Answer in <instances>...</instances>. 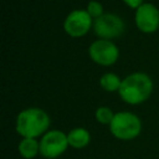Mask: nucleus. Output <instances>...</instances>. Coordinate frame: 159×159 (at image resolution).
Returning a JSON list of instances; mask_svg holds the SVG:
<instances>
[{
  "instance_id": "4",
  "label": "nucleus",
  "mask_w": 159,
  "mask_h": 159,
  "mask_svg": "<svg viewBox=\"0 0 159 159\" xmlns=\"http://www.w3.org/2000/svg\"><path fill=\"white\" fill-rule=\"evenodd\" d=\"M88 55L91 60L99 66H112L119 57V50L113 41L98 39L89 45Z\"/></svg>"
},
{
  "instance_id": "6",
  "label": "nucleus",
  "mask_w": 159,
  "mask_h": 159,
  "mask_svg": "<svg viewBox=\"0 0 159 159\" xmlns=\"http://www.w3.org/2000/svg\"><path fill=\"white\" fill-rule=\"evenodd\" d=\"M68 145L67 134L61 130H48L41 137L40 154L47 159H55L62 155Z\"/></svg>"
},
{
  "instance_id": "2",
  "label": "nucleus",
  "mask_w": 159,
  "mask_h": 159,
  "mask_svg": "<svg viewBox=\"0 0 159 159\" xmlns=\"http://www.w3.org/2000/svg\"><path fill=\"white\" fill-rule=\"evenodd\" d=\"M48 114L37 107H31L21 111L15 122L16 132L22 138H37L48 132L50 127Z\"/></svg>"
},
{
  "instance_id": "7",
  "label": "nucleus",
  "mask_w": 159,
  "mask_h": 159,
  "mask_svg": "<svg viewBox=\"0 0 159 159\" xmlns=\"http://www.w3.org/2000/svg\"><path fill=\"white\" fill-rule=\"evenodd\" d=\"M91 27H93V19L87 10H73L63 21V30L71 37H82L91 30Z\"/></svg>"
},
{
  "instance_id": "8",
  "label": "nucleus",
  "mask_w": 159,
  "mask_h": 159,
  "mask_svg": "<svg viewBox=\"0 0 159 159\" xmlns=\"http://www.w3.org/2000/svg\"><path fill=\"white\" fill-rule=\"evenodd\" d=\"M134 22L138 30L144 34L155 32L159 29V9L150 2H144L135 10Z\"/></svg>"
},
{
  "instance_id": "14",
  "label": "nucleus",
  "mask_w": 159,
  "mask_h": 159,
  "mask_svg": "<svg viewBox=\"0 0 159 159\" xmlns=\"http://www.w3.org/2000/svg\"><path fill=\"white\" fill-rule=\"evenodd\" d=\"M124 1V4L127 5V6H129V7H132V9H138V7H140L144 2H143V0H123Z\"/></svg>"
},
{
  "instance_id": "11",
  "label": "nucleus",
  "mask_w": 159,
  "mask_h": 159,
  "mask_svg": "<svg viewBox=\"0 0 159 159\" xmlns=\"http://www.w3.org/2000/svg\"><path fill=\"white\" fill-rule=\"evenodd\" d=\"M120 83H122V80L116 73H112V72H107L99 78V86L107 92L119 91Z\"/></svg>"
},
{
  "instance_id": "13",
  "label": "nucleus",
  "mask_w": 159,
  "mask_h": 159,
  "mask_svg": "<svg viewBox=\"0 0 159 159\" xmlns=\"http://www.w3.org/2000/svg\"><path fill=\"white\" fill-rule=\"evenodd\" d=\"M87 12L91 15V17L94 20V19H98L99 16H102L104 12H103V6L101 2L96 1V0H91L88 4H87V7H86Z\"/></svg>"
},
{
  "instance_id": "10",
  "label": "nucleus",
  "mask_w": 159,
  "mask_h": 159,
  "mask_svg": "<svg viewBox=\"0 0 159 159\" xmlns=\"http://www.w3.org/2000/svg\"><path fill=\"white\" fill-rule=\"evenodd\" d=\"M17 150L22 158L32 159L40 154V142H37L35 138H22V140L19 143Z\"/></svg>"
},
{
  "instance_id": "5",
  "label": "nucleus",
  "mask_w": 159,
  "mask_h": 159,
  "mask_svg": "<svg viewBox=\"0 0 159 159\" xmlns=\"http://www.w3.org/2000/svg\"><path fill=\"white\" fill-rule=\"evenodd\" d=\"M124 29L125 24L123 19L116 14H103L93 20V31L103 40H112L120 36L124 32Z\"/></svg>"
},
{
  "instance_id": "3",
  "label": "nucleus",
  "mask_w": 159,
  "mask_h": 159,
  "mask_svg": "<svg viewBox=\"0 0 159 159\" xmlns=\"http://www.w3.org/2000/svg\"><path fill=\"white\" fill-rule=\"evenodd\" d=\"M109 130L117 139L130 140L140 134L142 122L139 117L132 112H118L109 124Z\"/></svg>"
},
{
  "instance_id": "9",
  "label": "nucleus",
  "mask_w": 159,
  "mask_h": 159,
  "mask_svg": "<svg viewBox=\"0 0 159 159\" xmlns=\"http://www.w3.org/2000/svg\"><path fill=\"white\" fill-rule=\"evenodd\" d=\"M67 140H68L70 147H72L75 149H82L89 144L91 134L86 128L77 127V128L71 129L67 133Z\"/></svg>"
},
{
  "instance_id": "1",
  "label": "nucleus",
  "mask_w": 159,
  "mask_h": 159,
  "mask_svg": "<svg viewBox=\"0 0 159 159\" xmlns=\"http://www.w3.org/2000/svg\"><path fill=\"white\" fill-rule=\"evenodd\" d=\"M153 81L144 72H134L122 80L119 97L128 104H140L145 102L153 92Z\"/></svg>"
},
{
  "instance_id": "12",
  "label": "nucleus",
  "mask_w": 159,
  "mask_h": 159,
  "mask_svg": "<svg viewBox=\"0 0 159 159\" xmlns=\"http://www.w3.org/2000/svg\"><path fill=\"white\" fill-rule=\"evenodd\" d=\"M114 114H116V113H113L111 108L102 106V107H98V108L96 109V112H94V118H96V120H97L98 123H101V124H108V125H109V124L112 123L113 118H114Z\"/></svg>"
}]
</instances>
